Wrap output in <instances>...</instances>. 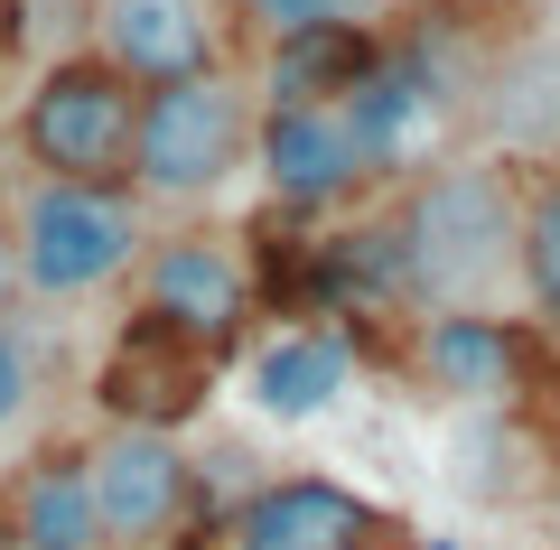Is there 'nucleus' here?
Returning a JSON list of instances; mask_svg holds the SVG:
<instances>
[{
    "instance_id": "nucleus-1",
    "label": "nucleus",
    "mask_w": 560,
    "mask_h": 550,
    "mask_svg": "<svg viewBox=\"0 0 560 550\" xmlns=\"http://www.w3.org/2000/svg\"><path fill=\"white\" fill-rule=\"evenodd\" d=\"M523 253V197L495 159H448L411 187L401 206V261H411V299H448L477 308V290Z\"/></svg>"
},
{
    "instance_id": "nucleus-2",
    "label": "nucleus",
    "mask_w": 560,
    "mask_h": 550,
    "mask_svg": "<svg viewBox=\"0 0 560 550\" xmlns=\"http://www.w3.org/2000/svg\"><path fill=\"white\" fill-rule=\"evenodd\" d=\"M20 280L28 299H84L113 290L140 253H150V224H140V187H84V177H38L20 197Z\"/></svg>"
},
{
    "instance_id": "nucleus-3",
    "label": "nucleus",
    "mask_w": 560,
    "mask_h": 550,
    "mask_svg": "<svg viewBox=\"0 0 560 550\" xmlns=\"http://www.w3.org/2000/svg\"><path fill=\"white\" fill-rule=\"evenodd\" d=\"M253 103L224 84V66L206 75H178V84H140V121H131V187L140 197H215L224 177L253 159Z\"/></svg>"
},
{
    "instance_id": "nucleus-4",
    "label": "nucleus",
    "mask_w": 560,
    "mask_h": 550,
    "mask_svg": "<svg viewBox=\"0 0 560 550\" xmlns=\"http://www.w3.org/2000/svg\"><path fill=\"white\" fill-rule=\"evenodd\" d=\"M131 121L140 84L103 57H66L38 75V94L20 103V150L38 177H84V187H121L131 177Z\"/></svg>"
},
{
    "instance_id": "nucleus-5",
    "label": "nucleus",
    "mask_w": 560,
    "mask_h": 550,
    "mask_svg": "<svg viewBox=\"0 0 560 550\" xmlns=\"http://www.w3.org/2000/svg\"><path fill=\"white\" fill-rule=\"evenodd\" d=\"M84 467H94V513H103L113 550H150L160 531H178L187 494H197V467H187V448L168 430H121L113 420L84 448Z\"/></svg>"
},
{
    "instance_id": "nucleus-6",
    "label": "nucleus",
    "mask_w": 560,
    "mask_h": 550,
    "mask_svg": "<svg viewBox=\"0 0 560 550\" xmlns=\"http://www.w3.org/2000/svg\"><path fill=\"white\" fill-rule=\"evenodd\" d=\"M140 299L150 317H168L178 336H197L206 354H224L253 317V271L224 234H160L140 253Z\"/></svg>"
},
{
    "instance_id": "nucleus-7",
    "label": "nucleus",
    "mask_w": 560,
    "mask_h": 550,
    "mask_svg": "<svg viewBox=\"0 0 560 550\" xmlns=\"http://www.w3.org/2000/svg\"><path fill=\"white\" fill-rule=\"evenodd\" d=\"M206 383H215V354H206L197 336H178L168 317L140 308L131 327L113 336L94 393H103V411H113L121 430H178V420L206 401Z\"/></svg>"
},
{
    "instance_id": "nucleus-8",
    "label": "nucleus",
    "mask_w": 560,
    "mask_h": 550,
    "mask_svg": "<svg viewBox=\"0 0 560 550\" xmlns=\"http://www.w3.org/2000/svg\"><path fill=\"white\" fill-rule=\"evenodd\" d=\"M337 103H346V121H355L364 168H411V159H430V140H440L448 75H440L430 47H374V66H364Z\"/></svg>"
},
{
    "instance_id": "nucleus-9",
    "label": "nucleus",
    "mask_w": 560,
    "mask_h": 550,
    "mask_svg": "<svg viewBox=\"0 0 560 550\" xmlns=\"http://www.w3.org/2000/svg\"><path fill=\"white\" fill-rule=\"evenodd\" d=\"M253 168L280 206H337L355 177H374L355 150L346 103H271L261 131H253Z\"/></svg>"
},
{
    "instance_id": "nucleus-10",
    "label": "nucleus",
    "mask_w": 560,
    "mask_h": 550,
    "mask_svg": "<svg viewBox=\"0 0 560 550\" xmlns=\"http://www.w3.org/2000/svg\"><path fill=\"white\" fill-rule=\"evenodd\" d=\"M383 513L355 485H327V476H280V485L243 494L224 550H374Z\"/></svg>"
},
{
    "instance_id": "nucleus-11",
    "label": "nucleus",
    "mask_w": 560,
    "mask_h": 550,
    "mask_svg": "<svg viewBox=\"0 0 560 550\" xmlns=\"http://www.w3.org/2000/svg\"><path fill=\"white\" fill-rule=\"evenodd\" d=\"M420 383L448 401H467V411H495V401L523 393V374H533V346H523L514 317L495 308H440L420 317Z\"/></svg>"
},
{
    "instance_id": "nucleus-12",
    "label": "nucleus",
    "mask_w": 560,
    "mask_h": 550,
    "mask_svg": "<svg viewBox=\"0 0 560 550\" xmlns=\"http://www.w3.org/2000/svg\"><path fill=\"white\" fill-rule=\"evenodd\" d=\"M103 66H121L131 84H178L215 66V20L206 0H103L94 10Z\"/></svg>"
},
{
    "instance_id": "nucleus-13",
    "label": "nucleus",
    "mask_w": 560,
    "mask_h": 550,
    "mask_svg": "<svg viewBox=\"0 0 560 550\" xmlns=\"http://www.w3.org/2000/svg\"><path fill=\"white\" fill-rule=\"evenodd\" d=\"M346 383H355V346H346L337 327H280L271 346L253 354L261 420H318V411H337Z\"/></svg>"
},
{
    "instance_id": "nucleus-14",
    "label": "nucleus",
    "mask_w": 560,
    "mask_h": 550,
    "mask_svg": "<svg viewBox=\"0 0 560 550\" xmlns=\"http://www.w3.org/2000/svg\"><path fill=\"white\" fill-rule=\"evenodd\" d=\"M10 531L20 550H113L103 541V513H94V467L84 448H57L10 485Z\"/></svg>"
},
{
    "instance_id": "nucleus-15",
    "label": "nucleus",
    "mask_w": 560,
    "mask_h": 550,
    "mask_svg": "<svg viewBox=\"0 0 560 550\" xmlns=\"http://www.w3.org/2000/svg\"><path fill=\"white\" fill-rule=\"evenodd\" d=\"M364 66H374V38H364V28H308V38H280L271 47L261 94H271V103H337Z\"/></svg>"
},
{
    "instance_id": "nucleus-16",
    "label": "nucleus",
    "mask_w": 560,
    "mask_h": 550,
    "mask_svg": "<svg viewBox=\"0 0 560 550\" xmlns=\"http://www.w3.org/2000/svg\"><path fill=\"white\" fill-rule=\"evenodd\" d=\"M514 271H523V290H533V308L560 317V168L523 197V253H514Z\"/></svg>"
},
{
    "instance_id": "nucleus-17",
    "label": "nucleus",
    "mask_w": 560,
    "mask_h": 550,
    "mask_svg": "<svg viewBox=\"0 0 560 550\" xmlns=\"http://www.w3.org/2000/svg\"><path fill=\"white\" fill-rule=\"evenodd\" d=\"M243 28H261V47L280 38H308V28H364L374 20V0H234Z\"/></svg>"
},
{
    "instance_id": "nucleus-18",
    "label": "nucleus",
    "mask_w": 560,
    "mask_h": 550,
    "mask_svg": "<svg viewBox=\"0 0 560 550\" xmlns=\"http://www.w3.org/2000/svg\"><path fill=\"white\" fill-rule=\"evenodd\" d=\"M28 401H38V354H28V336L0 317V430H20Z\"/></svg>"
},
{
    "instance_id": "nucleus-19",
    "label": "nucleus",
    "mask_w": 560,
    "mask_h": 550,
    "mask_svg": "<svg viewBox=\"0 0 560 550\" xmlns=\"http://www.w3.org/2000/svg\"><path fill=\"white\" fill-rule=\"evenodd\" d=\"M20 290H28V280H20V243L0 234V308H10V299H20Z\"/></svg>"
}]
</instances>
